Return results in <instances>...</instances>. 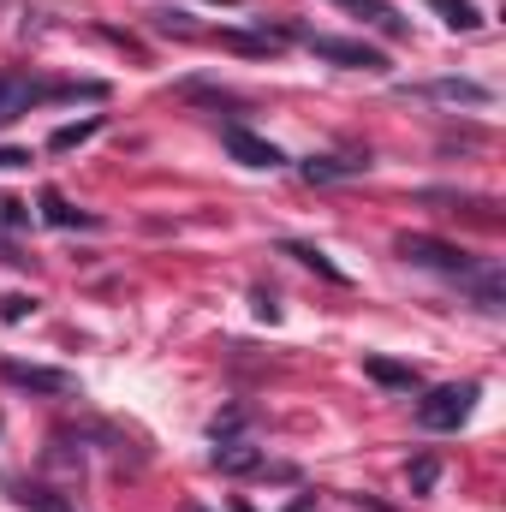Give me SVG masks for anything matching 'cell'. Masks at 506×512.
I'll use <instances>...</instances> for the list:
<instances>
[{"mask_svg":"<svg viewBox=\"0 0 506 512\" xmlns=\"http://www.w3.org/2000/svg\"><path fill=\"white\" fill-rule=\"evenodd\" d=\"M286 256H298V262H304V268H316L322 280H346V274H340V262H328L316 245H286Z\"/></svg>","mask_w":506,"mask_h":512,"instance_id":"15","label":"cell"},{"mask_svg":"<svg viewBox=\"0 0 506 512\" xmlns=\"http://www.w3.org/2000/svg\"><path fill=\"white\" fill-rule=\"evenodd\" d=\"M334 6H358V0H334Z\"/></svg>","mask_w":506,"mask_h":512,"instance_id":"24","label":"cell"},{"mask_svg":"<svg viewBox=\"0 0 506 512\" xmlns=\"http://www.w3.org/2000/svg\"><path fill=\"white\" fill-rule=\"evenodd\" d=\"M24 227H30V203L0 197V233H24Z\"/></svg>","mask_w":506,"mask_h":512,"instance_id":"18","label":"cell"},{"mask_svg":"<svg viewBox=\"0 0 506 512\" xmlns=\"http://www.w3.org/2000/svg\"><path fill=\"white\" fill-rule=\"evenodd\" d=\"M358 173H370V155H310L304 161L310 185H340V179H358Z\"/></svg>","mask_w":506,"mask_h":512,"instance_id":"7","label":"cell"},{"mask_svg":"<svg viewBox=\"0 0 506 512\" xmlns=\"http://www.w3.org/2000/svg\"><path fill=\"white\" fill-rule=\"evenodd\" d=\"M96 131H102V114H90V120H78V126H60L54 137H48V149H54V155H66V149H78V143H90Z\"/></svg>","mask_w":506,"mask_h":512,"instance_id":"14","label":"cell"},{"mask_svg":"<svg viewBox=\"0 0 506 512\" xmlns=\"http://www.w3.org/2000/svg\"><path fill=\"white\" fill-rule=\"evenodd\" d=\"M221 143H227V155H233V161H245V167H268V173H274V167L286 161L268 137H256V131H245V126H227V131H221Z\"/></svg>","mask_w":506,"mask_h":512,"instance_id":"5","label":"cell"},{"mask_svg":"<svg viewBox=\"0 0 506 512\" xmlns=\"http://www.w3.org/2000/svg\"><path fill=\"white\" fill-rule=\"evenodd\" d=\"M459 286H471V298H477L483 310H501V304H506V274L495 268V262H483V268H471V274H465Z\"/></svg>","mask_w":506,"mask_h":512,"instance_id":"10","label":"cell"},{"mask_svg":"<svg viewBox=\"0 0 506 512\" xmlns=\"http://www.w3.org/2000/svg\"><path fill=\"white\" fill-rule=\"evenodd\" d=\"M405 477H411V495H429V489H435V477H441V465H435V459H417Z\"/></svg>","mask_w":506,"mask_h":512,"instance_id":"19","label":"cell"},{"mask_svg":"<svg viewBox=\"0 0 506 512\" xmlns=\"http://www.w3.org/2000/svg\"><path fill=\"white\" fill-rule=\"evenodd\" d=\"M0 376L12 387H30V393H72V376L66 370H42V364H0Z\"/></svg>","mask_w":506,"mask_h":512,"instance_id":"8","label":"cell"},{"mask_svg":"<svg viewBox=\"0 0 506 512\" xmlns=\"http://www.w3.org/2000/svg\"><path fill=\"white\" fill-rule=\"evenodd\" d=\"M42 221H48V227H102L96 215L72 209V203H66V191H54V185L42 191Z\"/></svg>","mask_w":506,"mask_h":512,"instance_id":"12","label":"cell"},{"mask_svg":"<svg viewBox=\"0 0 506 512\" xmlns=\"http://www.w3.org/2000/svg\"><path fill=\"white\" fill-rule=\"evenodd\" d=\"M78 96H102V84H42L36 72H18V66H6L0 72V126H12V120H24L30 108H42V102H78Z\"/></svg>","mask_w":506,"mask_h":512,"instance_id":"1","label":"cell"},{"mask_svg":"<svg viewBox=\"0 0 506 512\" xmlns=\"http://www.w3.org/2000/svg\"><path fill=\"white\" fill-rule=\"evenodd\" d=\"M155 30H179V36H191V18H185V12H155Z\"/></svg>","mask_w":506,"mask_h":512,"instance_id":"21","label":"cell"},{"mask_svg":"<svg viewBox=\"0 0 506 512\" xmlns=\"http://www.w3.org/2000/svg\"><path fill=\"white\" fill-rule=\"evenodd\" d=\"M316 60H334L346 72H387V54L370 48V42H352V36H328V30H292Z\"/></svg>","mask_w":506,"mask_h":512,"instance_id":"2","label":"cell"},{"mask_svg":"<svg viewBox=\"0 0 506 512\" xmlns=\"http://www.w3.org/2000/svg\"><path fill=\"white\" fill-rule=\"evenodd\" d=\"M429 12H441V24H447V30H483L477 0H429Z\"/></svg>","mask_w":506,"mask_h":512,"instance_id":"13","label":"cell"},{"mask_svg":"<svg viewBox=\"0 0 506 512\" xmlns=\"http://www.w3.org/2000/svg\"><path fill=\"white\" fill-rule=\"evenodd\" d=\"M221 42L239 48V54H274L280 48V36H245V30H221Z\"/></svg>","mask_w":506,"mask_h":512,"instance_id":"17","label":"cell"},{"mask_svg":"<svg viewBox=\"0 0 506 512\" xmlns=\"http://www.w3.org/2000/svg\"><path fill=\"white\" fill-rule=\"evenodd\" d=\"M393 251L405 256L411 268H435V274H453V280H465L477 262L459 251V245H447V239H429V233H399V245Z\"/></svg>","mask_w":506,"mask_h":512,"instance_id":"4","label":"cell"},{"mask_svg":"<svg viewBox=\"0 0 506 512\" xmlns=\"http://www.w3.org/2000/svg\"><path fill=\"white\" fill-rule=\"evenodd\" d=\"M209 465H215V471H227V477H245V471H262L268 459L256 453L251 441H215V453H209Z\"/></svg>","mask_w":506,"mask_h":512,"instance_id":"9","label":"cell"},{"mask_svg":"<svg viewBox=\"0 0 506 512\" xmlns=\"http://www.w3.org/2000/svg\"><path fill=\"white\" fill-rule=\"evenodd\" d=\"M30 310H36V298H24V292H6V298H0V316H6V322H24Z\"/></svg>","mask_w":506,"mask_h":512,"instance_id":"20","label":"cell"},{"mask_svg":"<svg viewBox=\"0 0 506 512\" xmlns=\"http://www.w3.org/2000/svg\"><path fill=\"white\" fill-rule=\"evenodd\" d=\"M12 501H18V507H30V512H72L60 495H48V489H30V483H24V489H12Z\"/></svg>","mask_w":506,"mask_h":512,"instance_id":"16","label":"cell"},{"mask_svg":"<svg viewBox=\"0 0 506 512\" xmlns=\"http://www.w3.org/2000/svg\"><path fill=\"white\" fill-rule=\"evenodd\" d=\"M364 376L381 387H399V393H417L423 387V376L411 370V364H393V358H364Z\"/></svg>","mask_w":506,"mask_h":512,"instance_id":"11","label":"cell"},{"mask_svg":"<svg viewBox=\"0 0 506 512\" xmlns=\"http://www.w3.org/2000/svg\"><path fill=\"white\" fill-rule=\"evenodd\" d=\"M256 316H262V322H274V316H280V304H274L268 292H256Z\"/></svg>","mask_w":506,"mask_h":512,"instance_id":"22","label":"cell"},{"mask_svg":"<svg viewBox=\"0 0 506 512\" xmlns=\"http://www.w3.org/2000/svg\"><path fill=\"white\" fill-rule=\"evenodd\" d=\"M0 167H30V149H0Z\"/></svg>","mask_w":506,"mask_h":512,"instance_id":"23","label":"cell"},{"mask_svg":"<svg viewBox=\"0 0 506 512\" xmlns=\"http://www.w3.org/2000/svg\"><path fill=\"white\" fill-rule=\"evenodd\" d=\"M417 96L453 102V108H489V102H495V90H489V84H471V78H435V84H417Z\"/></svg>","mask_w":506,"mask_h":512,"instance_id":"6","label":"cell"},{"mask_svg":"<svg viewBox=\"0 0 506 512\" xmlns=\"http://www.w3.org/2000/svg\"><path fill=\"white\" fill-rule=\"evenodd\" d=\"M477 382H447V387H429L423 399H417V423L423 429H459L465 417H471V405H477Z\"/></svg>","mask_w":506,"mask_h":512,"instance_id":"3","label":"cell"}]
</instances>
